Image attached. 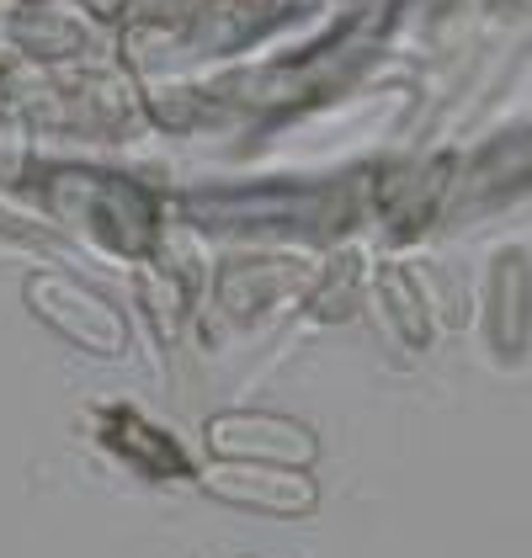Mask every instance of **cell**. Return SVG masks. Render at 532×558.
I'll return each mask as SVG.
<instances>
[{"label":"cell","instance_id":"7a4b0ae2","mask_svg":"<svg viewBox=\"0 0 532 558\" xmlns=\"http://www.w3.org/2000/svg\"><path fill=\"white\" fill-rule=\"evenodd\" d=\"M208 452L214 458H240V463H277V469H310L319 441L310 426L266 410H229L208 421Z\"/></svg>","mask_w":532,"mask_h":558},{"label":"cell","instance_id":"6da1fadb","mask_svg":"<svg viewBox=\"0 0 532 558\" xmlns=\"http://www.w3.org/2000/svg\"><path fill=\"white\" fill-rule=\"evenodd\" d=\"M203 489L223 506H245L266 515H310L319 506L310 469H277V463H240V458H214L203 463Z\"/></svg>","mask_w":532,"mask_h":558},{"label":"cell","instance_id":"3957f363","mask_svg":"<svg viewBox=\"0 0 532 558\" xmlns=\"http://www.w3.org/2000/svg\"><path fill=\"white\" fill-rule=\"evenodd\" d=\"M27 303H33V314H38L44 325H53L64 341L86 345V351L118 356L123 341H129L123 314L101 299V293H90V288L70 282V277H33V282H27Z\"/></svg>","mask_w":532,"mask_h":558}]
</instances>
